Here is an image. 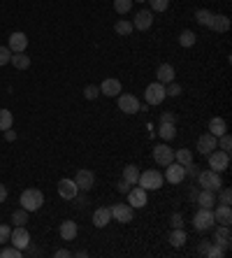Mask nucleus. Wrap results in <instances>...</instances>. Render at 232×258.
<instances>
[{
	"label": "nucleus",
	"instance_id": "ddd939ff",
	"mask_svg": "<svg viewBox=\"0 0 232 258\" xmlns=\"http://www.w3.org/2000/svg\"><path fill=\"white\" fill-rule=\"evenodd\" d=\"M9 51L12 54H21V51H26V47H28V37H26V33H21V30H16V33H12L9 35Z\"/></svg>",
	"mask_w": 232,
	"mask_h": 258
},
{
	"label": "nucleus",
	"instance_id": "6ab92c4d",
	"mask_svg": "<svg viewBox=\"0 0 232 258\" xmlns=\"http://www.w3.org/2000/svg\"><path fill=\"white\" fill-rule=\"evenodd\" d=\"M214 219H216V224H221V226H230L232 224L230 205H219V207L214 210Z\"/></svg>",
	"mask_w": 232,
	"mask_h": 258
},
{
	"label": "nucleus",
	"instance_id": "473e14b6",
	"mask_svg": "<svg viewBox=\"0 0 232 258\" xmlns=\"http://www.w3.org/2000/svg\"><path fill=\"white\" fill-rule=\"evenodd\" d=\"M123 179H126L130 186H133V184H137V179H139L137 165H126V170H123Z\"/></svg>",
	"mask_w": 232,
	"mask_h": 258
},
{
	"label": "nucleus",
	"instance_id": "a18cd8bd",
	"mask_svg": "<svg viewBox=\"0 0 232 258\" xmlns=\"http://www.w3.org/2000/svg\"><path fill=\"white\" fill-rule=\"evenodd\" d=\"M9 58H12V51H9V47H0V65H7V63H9Z\"/></svg>",
	"mask_w": 232,
	"mask_h": 258
},
{
	"label": "nucleus",
	"instance_id": "864d4df0",
	"mask_svg": "<svg viewBox=\"0 0 232 258\" xmlns=\"http://www.w3.org/2000/svg\"><path fill=\"white\" fill-rule=\"evenodd\" d=\"M5 137L9 140V142H12V140H16V133H14V130L9 128V130H5Z\"/></svg>",
	"mask_w": 232,
	"mask_h": 258
},
{
	"label": "nucleus",
	"instance_id": "9d476101",
	"mask_svg": "<svg viewBox=\"0 0 232 258\" xmlns=\"http://www.w3.org/2000/svg\"><path fill=\"white\" fill-rule=\"evenodd\" d=\"M167 170H165V182H170V184H181L186 179V168L184 165H179V163H170V165H165Z\"/></svg>",
	"mask_w": 232,
	"mask_h": 258
},
{
	"label": "nucleus",
	"instance_id": "3c124183",
	"mask_svg": "<svg viewBox=\"0 0 232 258\" xmlns=\"http://www.w3.org/2000/svg\"><path fill=\"white\" fill-rule=\"evenodd\" d=\"M209 247H212V242H200V249H198V252L202 254V256H207V249H209Z\"/></svg>",
	"mask_w": 232,
	"mask_h": 258
},
{
	"label": "nucleus",
	"instance_id": "0eeeda50",
	"mask_svg": "<svg viewBox=\"0 0 232 258\" xmlns=\"http://www.w3.org/2000/svg\"><path fill=\"white\" fill-rule=\"evenodd\" d=\"M9 242H12L16 249L23 252V249H28V245H30V233H28L23 226H16L12 231V235H9Z\"/></svg>",
	"mask_w": 232,
	"mask_h": 258
},
{
	"label": "nucleus",
	"instance_id": "f704fd0d",
	"mask_svg": "<svg viewBox=\"0 0 232 258\" xmlns=\"http://www.w3.org/2000/svg\"><path fill=\"white\" fill-rule=\"evenodd\" d=\"M195 40H198V37H195L193 30H181V35H179V44H181V47H193Z\"/></svg>",
	"mask_w": 232,
	"mask_h": 258
},
{
	"label": "nucleus",
	"instance_id": "c85d7f7f",
	"mask_svg": "<svg viewBox=\"0 0 232 258\" xmlns=\"http://www.w3.org/2000/svg\"><path fill=\"white\" fill-rule=\"evenodd\" d=\"M158 135L163 137V140H174V135H177V126H174V123H165V121H160V130H158Z\"/></svg>",
	"mask_w": 232,
	"mask_h": 258
},
{
	"label": "nucleus",
	"instance_id": "c9c22d12",
	"mask_svg": "<svg viewBox=\"0 0 232 258\" xmlns=\"http://www.w3.org/2000/svg\"><path fill=\"white\" fill-rule=\"evenodd\" d=\"M133 7V0H114V9L119 14H128Z\"/></svg>",
	"mask_w": 232,
	"mask_h": 258
},
{
	"label": "nucleus",
	"instance_id": "aec40b11",
	"mask_svg": "<svg viewBox=\"0 0 232 258\" xmlns=\"http://www.w3.org/2000/svg\"><path fill=\"white\" fill-rule=\"evenodd\" d=\"M109 221H112V210H109V207L95 210V214H93V226H95V228H105Z\"/></svg>",
	"mask_w": 232,
	"mask_h": 258
},
{
	"label": "nucleus",
	"instance_id": "2f4dec72",
	"mask_svg": "<svg viewBox=\"0 0 232 258\" xmlns=\"http://www.w3.org/2000/svg\"><path fill=\"white\" fill-rule=\"evenodd\" d=\"M14 126V116L9 109H0V130H9Z\"/></svg>",
	"mask_w": 232,
	"mask_h": 258
},
{
	"label": "nucleus",
	"instance_id": "bb28decb",
	"mask_svg": "<svg viewBox=\"0 0 232 258\" xmlns=\"http://www.w3.org/2000/svg\"><path fill=\"white\" fill-rule=\"evenodd\" d=\"M9 63H12L16 70H28V68H30V56H26L23 51H21V54H12Z\"/></svg>",
	"mask_w": 232,
	"mask_h": 258
},
{
	"label": "nucleus",
	"instance_id": "72a5a7b5",
	"mask_svg": "<svg viewBox=\"0 0 232 258\" xmlns=\"http://www.w3.org/2000/svg\"><path fill=\"white\" fill-rule=\"evenodd\" d=\"M114 30H116L119 35H123V37H128V35L133 33V23L126 21V19H119L116 21V26H114Z\"/></svg>",
	"mask_w": 232,
	"mask_h": 258
},
{
	"label": "nucleus",
	"instance_id": "de8ad7c7",
	"mask_svg": "<svg viewBox=\"0 0 232 258\" xmlns=\"http://www.w3.org/2000/svg\"><path fill=\"white\" fill-rule=\"evenodd\" d=\"M116 191H119V193H128V191H130V184H128L126 179H121V182L116 184Z\"/></svg>",
	"mask_w": 232,
	"mask_h": 258
},
{
	"label": "nucleus",
	"instance_id": "f257e3e1",
	"mask_svg": "<svg viewBox=\"0 0 232 258\" xmlns=\"http://www.w3.org/2000/svg\"><path fill=\"white\" fill-rule=\"evenodd\" d=\"M19 203L26 212H37L42 205H44V196H42V191H37V189H26L21 193Z\"/></svg>",
	"mask_w": 232,
	"mask_h": 258
},
{
	"label": "nucleus",
	"instance_id": "f03ea898",
	"mask_svg": "<svg viewBox=\"0 0 232 258\" xmlns=\"http://www.w3.org/2000/svg\"><path fill=\"white\" fill-rule=\"evenodd\" d=\"M165 182V177L160 175L158 170H144L139 172V179H137V186H142L144 191H158Z\"/></svg>",
	"mask_w": 232,
	"mask_h": 258
},
{
	"label": "nucleus",
	"instance_id": "7ed1b4c3",
	"mask_svg": "<svg viewBox=\"0 0 232 258\" xmlns=\"http://www.w3.org/2000/svg\"><path fill=\"white\" fill-rule=\"evenodd\" d=\"M214 224H216V219H214V210H207V207H200V212L193 217V226H195V231L198 233L212 231Z\"/></svg>",
	"mask_w": 232,
	"mask_h": 258
},
{
	"label": "nucleus",
	"instance_id": "20e7f679",
	"mask_svg": "<svg viewBox=\"0 0 232 258\" xmlns=\"http://www.w3.org/2000/svg\"><path fill=\"white\" fill-rule=\"evenodd\" d=\"M165 98H167V93H165V84L153 82V84H149V86H146V91H144V100H146V105H160V102L165 100Z\"/></svg>",
	"mask_w": 232,
	"mask_h": 258
},
{
	"label": "nucleus",
	"instance_id": "2eb2a0df",
	"mask_svg": "<svg viewBox=\"0 0 232 258\" xmlns=\"http://www.w3.org/2000/svg\"><path fill=\"white\" fill-rule=\"evenodd\" d=\"M149 203V198H146V191L142 189V186H135V189L128 191V205L130 207H144V205Z\"/></svg>",
	"mask_w": 232,
	"mask_h": 258
},
{
	"label": "nucleus",
	"instance_id": "c03bdc74",
	"mask_svg": "<svg viewBox=\"0 0 232 258\" xmlns=\"http://www.w3.org/2000/svg\"><path fill=\"white\" fill-rule=\"evenodd\" d=\"M165 93L167 95H181V86L177 82H170V84H165Z\"/></svg>",
	"mask_w": 232,
	"mask_h": 258
},
{
	"label": "nucleus",
	"instance_id": "5fc2aeb1",
	"mask_svg": "<svg viewBox=\"0 0 232 258\" xmlns=\"http://www.w3.org/2000/svg\"><path fill=\"white\" fill-rule=\"evenodd\" d=\"M5 198H7V189H5V186H2V184H0V203H2Z\"/></svg>",
	"mask_w": 232,
	"mask_h": 258
},
{
	"label": "nucleus",
	"instance_id": "8fccbe9b",
	"mask_svg": "<svg viewBox=\"0 0 232 258\" xmlns=\"http://www.w3.org/2000/svg\"><path fill=\"white\" fill-rule=\"evenodd\" d=\"M160 121H165V123H174V121H177V116H174L172 112H167V114L160 116Z\"/></svg>",
	"mask_w": 232,
	"mask_h": 258
},
{
	"label": "nucleus",
	"instance_id": "a878e982",
	"mask_svg": "<svg viewBox=\"0 0 232 258\" xmlns=\"http://www.w3.org/2000/svg\"><path fill=\"white\" fill-rule=\"evenodd\" d=\"M198 205L200 207H207V210H214V205H216V196H214V191L202 189V193L198 196Z\"/></svg>",
	"mask_w": 232,
	"mask_h": 258
},
{
	"label": "nucleus",
	"instance_id": "58836bf2",
	"mask_svg": "<svg viewBox=\"0 0 232 258\" xmlns=\"http://www.w3.org/2000/svg\"><path fill=\"white\" fill-rule=\"evenodd\" d=\"M0 256H2V258H21V256H23V252L12 245V247H7V249H0Z\"/></svg>",
	"mask_w": 232,
	"mask_h": 258
},
{
	"label": "nucleus",
	"instance_id": "1a4fd4ad",
	"mask_svg": "<svg viewBox=\"0 0 232 258\" xmlns=\"http://www.w3.org/2000/svg\"><path fill=\"white\" fill-rule=\"evenodd\" d=\"M116 98H119V109H121V112H126V114H137V112H139V100L135 98V95L119 93Z\"/></svg>",
	"mask_w": 232,
	"mask_h": 258
},
{
	"label": "nucleus",
	"instance_id": "a19ab883",
	"mask_svg": "<svg viewBox=\"0 0 232 258\" xmlns=\"http://www.w3.org/2000/svg\"><path fill=\"white\" fill-rule=\"evenodd\" d=\"M223 254H226V249H223V247H219V245H212L209 249H207V256H209V258H221Z\"/></svg>",
	"mask_w": 232,
	"mask_h": 258
},
{
	"label": "nucleus",
	"instance_id": "412c9836",
	"mask_svg": "<svg viewBox=\"0 0 232 258\" xmlns=\"http://www.w3.org/2000/svg\"><path fill=\"white\" fill-rule=\"evenodd\" d=\"M100 93H105L107 98H116L121 93V82L119 79H105L100 84Z\"/></svg>",
	"mask_w": 232,
	"mask_h": 258
},
{
	"label": "nucleus",
	"instance_id": "f8f14e48",
	"mask_svg": "<svg viewBox=\"0 0 232 258\" xmlns=\"http://www.w3.org/2000/svg\"><path fill=\"white\" fill-rule=\"evenodd\" d=\"M74 184H77L79 191H91L95 186V175L91 170H79L74 175Z\"/></svg>",
	"mask_w": 232,
	"mask_h": 258
},
{
	"label": "nucleus",
	"instance_id": "423d86ee",
	"mask_svg": "<svg viewBox=\"0 0 232 258\" xmlns=\"http://www.w3.org/2000/svg\"><path fill=\"white\" fill-rule=\"evenodd\" d=\"M228 165H230V154L219 151V149H214L212 154H209V168H212L214 172H226Z\"/></svg>",
	"mask_w": 232,
	"mask_h": 258
},
{
	"label": "nucleus",
	"instance_id": "e433bc0d",
	"mask_svg": "<svg viewBox=\"0 0 232 258\" xmlns=\"http://www.w3.org/2000/svg\"><path fill=\"white\" fill-rule=\"evenodd\" d=\"M12 224H16V226H23V224H28V212L21 207V210H16L12 214Z\"/></svg>",
	"mask_w": 232,
	"mask_h": 258
},
{
	"label": "nucleus",
	"instance_id": "c756f323",
	"mask_svg": "<svg viewBox=\"0 0 232 258\" xmlns=\"http://www.w3.org/2000/svg\"><path fill=\"white\" fill-rule=\"evenodd\" d=\"M174 161L179 165H191L193 163V151L191 149H179V151H174Z\"/></svg>",
	"mask_w": 232,
	"mask_h": 258
},
{
	"label": "nucleus",
	"instance_id": "a211bd4d",
	"mask_svg": "<svg viewBox=\"0 0 232 258\" xmlns=\"http://www.w3.org/2000/svg\"><path fill=\"white\" fill-rule=\"evenodd\" d=\"M214 149H219V147H216V137H214L212 133H205V135H200V140H198V151H200V154L209 156Z\"/></svg>",
	"mask_w": 232,
	"mask_h": 258
},
{
	"label": "nucleus",
	"instance_id": "49530a36",
	"mask_svg": "<svg viewBox=\"0 0 232 258\" xmlns=\"http://www.w3.org/2000/svg\"><path fill=\"white\" fill-rule=\"evenodd\" d=\"M232 200V191L230 189H223L221 191V205H230Z\"/></svg>",
	"mask_w": 232,
	"mask_h": 258
},
{
	"label": "nucleus",
	"instance_id": "603ef678",
	"mask_svg": "<svg viewBox=\"0 0 232 258\" xmlns=\"http://www.w3.org/2000/svg\"><path fill=\"white\" fill-rule=\"evenodd\" d=\"M53 256H56V258H67V256H70V252H67V249H58Z\"/></svg>",
	"mask_w": 232,
	"mask_h": 258
},
{
	"label": "nucleus",
	"instance_id": "79ce46f5",
	"mask_svg": "<svg viewBox=\"0 0 232 258\" xmlns=\"http://www.w3.org/2000/svg\"><path fill=\"white\" fill-rule=\"evenodd\" d=\"M84 95H86L88 100H95L100 95V86H93V84H88L86 88H84Z\"/></svg>",
	"mask_w": 232,
	"mask_h": 258
},
{
	"label": "nucleus",
	"instance_id": "4468645a",
	"mask_svg": "<svg viewBox=\"0 0 232 258\" xmlns=\"http://www.w3.org/2000/svg\"><path fill=\"white\" fill-rule=\"evenodd\" d=\"M58 193H60V198H65V200H74V198L79 196V189H77L74 179H60Z\"/></svg>",
	"mask_w": 232,
	"mask_h": 258
},
{
	"label": "nucleus",
	"instance_id": "4c0bfd02",
	"mask_svg": "<svg viewBox=\"0 0 232 258\" xmlns=\"http://www.w3.org/2000/svg\"><path fill=\"white\" fill-rule=\"evenodd\" d=\"M216 147H221V151H226V154H230L232 137L228 135V133H223V135H221V140H216Z\"/></svg>",
	"mask_w": 232,
	"mask_h": 258
},
{
	"label": "nucleus",
	"instance_id": "37998d69",
	"mask_svg": "<svg viewBox=\"0 0 232 258\" xmlns=\"http://www.w3.org/2000/svg\"><path fill=\"white\" fill-rule=\"evenodd\" d=\"M9 235H12V228L0 224V245H2V242H9Z\"/></svg>",
	"mask_w": 232,
	"mask_h": 258
},
{
	"label": "nucleus",
	"instance_id": "4be33fe9",
	"mask_svg": "<svg viewBox=\"0 0 232 258\" xmlns=\"http://www.w3.org/2000/svg\"><path fill=\"white\" fill-rule=\"evenodd\" d=\"M156 82H160V84L174 82V68L170 65V63H163V65L156 70Z\"/></svg>",
	"mask_w": 232,
	"mask_h": 258
},
{
	"label": "nucleus",
	"instance_id": "9b49d317",
	"mask_svg": "<svg viewBox=\"0 0 232 258\" xmlns=\"http://www.w3.org/2000/svg\"><path fill=\"white\" fill-rule=\"evenodd\" d=\"M109 210H112V219H116L119 224H130L133 221V207L130 205L119 203V205H114V207H109Z\"/></svg>",
	"mask_w": 232,
	"mask_h": 258
},
{
	"label": "nucleus",
	"instance_id": "393cba45",
	"mask_svg": "<svg viewBox=\"0 0 232 258\" xmlns=\"http://www.w3.org/2000/svg\"><path fill=\"white\" fill-rule=\"evenodd\" d=\"M60 238L65 240V242H72L77 238V224L74 221H63L60 224Z\"/></svg>",
	"mask_w": 232,
	"mask_h": 258
},
{
	"label": "nucleus",
	"instance_id": "6e6552de",
	"mask_svg": "<svg viewBox=\"0 0 232 258\" xmlns=\"http://www.w3.org/2000/svg\"><path fill=\"white\" fill-rule=\"evenodd\" d=\"M153 161L158 165H170L174 161V149H170L167 144H158V147H153Z\"/></svg>",
	"mask_w": 232,
	"mask_h": 258
},
{
	"label": "nucleus",
	"instance_id": "7c9ffc66",
	"mask_svg": "<svg viewBox=\"0 0 232 258\" xmlns=\"http://www.w3.org/2000/svg\"><path fill=\"white\" fill-rule=\"evenodd\" d=\"M212 19H214V12H209V9H198L195 12V21H198L200 26H212Z\"/></svg>",
	"mask_w": 232,
	"mask_h": 258
},
{
	"label": "nucleus",
	"instance_id": "f3484780",
	"mask_svg": "<svg viewBox=\"0 0 232 258\" xmlns=\"http://www.w3.org/2000/svg\"><path fill=\"white\" fill-rule=\"evenodd\" d=\"M151 23H153V12H151V9H142V12L135 14L133 28H137V30H149Z\"/></svg>",
	"mask_w": 232,
	"mask_h": 258
},
{
	"label": "nucleus",
	"instance_id": "6e6d98bb",
	"mask_svg": "<svg viewBox=\"0 0 232 258\" xmlns=\"http://www.w3.org/2000/svg\"><path fill=\"white\" fill-rule=\"evenodd\" d=\"M133 2H146V0H133Z\"/></svg>",
	"mask_w": 232,
	"mask_h": 258
},
{
	"label": "nucleus",
	"instance_id": "39448f33",
	"mask_svg": "<svg viewBox=\"0 0 232 258\" xmlns=\"http://www.w3.org/2000/svg\"><path fill=\"white\" fill-rule=\"evenodd\" d=\"M200 179V186L207 191H221V186H223V182H221V172H214V170H205V172H200L198 175Z\"/></svg>",
	"mask_w": 232,
	"mask_h": 258
},
{
	"label": "nucleus",
	"instance_id": "dca6fc26",
	"mask_svg": "<svg viewBox=\"0 0 232 258\" xmlns=\"http://www.w3.org/2000/svg\"><path fill=\"white\" fill-rule=\"evenodd\" d=\"M230 242H232L230 226H219V228H216V233H214V245L223 247V249H230Z\"/></svg>",
	"mask_w": 232,
	"mask_h": 258
},
{
	"label": "nucleus",
	"instance_id": "5701e85b",
	"mask_svg": "<svg viewBox=\"0 0 232 258\" xmlns=\"http://www.w3.org/2000/svg\"><path fill=\"white\" fill-rule=\"evenodd\" d=\"M212 30H216V33H226V30H230V19H228L226 14H214L212 19Z\"/></svg>",
	"mask_w": 232,
	"mask_h": 258
},
{
	"label": "nucleus",
	"instance_id": "09e8293b",
	"mask_svg": "<svg viewBox=\"0 0 232 258\" xmlns=\"http://www.w3.org/2000/svg\"><path fill=\"white\" fill-rule=\"evenodd\" d=\"M184 226V219H181V214H172V228H181Z\"/></svg>",
	"mask_w": 232,
	"mask_h": 258
},
{
	"label": "nucleus",
	"instance_id": "cd10ccee",
	"mask_svg": "<svg viewBox=\"0 0 232 258\" xmlns=\"http://www.w3.org/2000/svg\"><path fill=\"white\" fill-rule=\"evenodd\" d=\"M170 245L177 247V249L186 245V231L184 228H172V233H170Z\"/></svg>",
	"mask_w": 232,
	"mask_h": 258
},
{
	"label": "nucleus",
	"instance_id": "b1692460",
	"mask_svg": "<svg viewBox=\"0 0 232 258\" xmlns=\"http://www.w3.org/2000/svg\"><path fill=\"white\" fill-rule=\"evenodd\" d=\"M209 133H212L214 137H221L223 133H228V123H226V119H221V116H214L212 121H209Z\"/></svg>",
	"mask_w": 232,
	"mask_h": 258
},
{
	"label": "nucleus",
	"instance_id": "ea45409f",
	"mask_svg": "<svg viewBox=\"0 0 232 258\" xmlns=\"http://www.w3.org/2000/svg\"><path fill=\"white\" fill-rule=\"evenodd\" d=\"M149 5H151L153 12H165L170 7V0H149Z\"/></svg>",
	"mask_w": 232,
	"mask_h": 258
}]
</instances>
